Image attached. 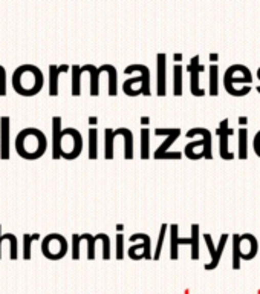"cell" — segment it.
Here are the masks:
<instances>
[{
	"instance_id": "obj_1",
	"label": "cell",
	"mask_w": 260,
	"mask_h": 294,
	"mask_svg": "<svg viewBox=\"0 0 260 294\" xmlns=\"http://www.w3.org/2000/svg\"><path fill=\"white\" fill-rule=\"evenodd\" d=\"M15 152L20 158L35 161L48 150V138L43 130L37 127H26L20 130L14 140Z\"/></svg>"
},
{
	"instance_id": "obj_2",
	"label": "cell",
	"mask_w": 260,
	"mask_h": 294,
	"mask_svg": "<svg viewBox=\"0 0 260 294\" xmlns=\"http://www.w3.org/2000/svg\"><path fill=\"white\" fill-rule=\"evenodd\" d=\"M12 89L21 97H34L45 86V75L35 65H21L12 72Z\"/></svg>"
},
{
	"instance_id": "obj_3",
	"label": "cell",
	"mask_w": 260,
	"mask_h": 294,
	"mask_svg": "<svg viewBox=\"0 0 260 294\" xmlns=\"http://www.w3.org/2000/svg\"><path fill=\"white\" fill-rule=\"evenodd\" d=\"M254 77L250 71V68H247L245 65L236 63L231 65L230 68H227L222 82H224V88L225 91L233 95V97H245L251 92V83H253Z\"/></svg>"
},
{
	"instance_id": "obj_4",
	"label": "cell",
	"mask_w": 260,
	"mask_h": 294,
	"mask_svg": "<svg viewBox=\"0 0 260 294\" xmlns=\"http://www.w3.org/2000/svg\"><path fill=\"white\" fill-rule=\"evenodd\" d=\"M201 136V140H193L188 144H185L184 147V155L191 160V161H198V160H213V135L208 129L205 127H193L190 129L185 136L188 138H194V136Z\"/></svg>"
},
{
	"instance_id": "obj_5",
	"label": "cell",
	"mask_w": 260,
	"mask_h": 294,
	"mask_svg": "<svg viewBox=\"0 0 260 294\" xmlns=\"http://www.w3.org/2000/svg\"><path fill=\"white\" fill-rule=\"evenodd\" d=\"M124 74L130 75L129 79L123 83V91L129 97L138 95H151L150 89V69L145 65H129L124 69Z\"/></svg>"
},
{
	"instance_id": "obj_6",
	"label": "cell",
	"mask_w": 260,
	"mask_h": 294,
	"mask_svg": "<svg viewBox=\"0 0 260 294\" xmlns=\"http://www.w3.org/2000/svg\"><path fill=\"white\" fill-rule=\"evenodd\" d=\"M233 239V270L241 268L242 261H251L259 253V241L253 233H234Z\"/></svg>"
},
{
	"instance_id": "obj_7",
	"label": "cell",
	"mask_w": 260,
	"mask_h": 294,
	"mask_svg": "<svg viewBox=\"0 0 260 294\" xmlns=\"http://www.w3.org/2000/svg\"><path fill=\"white\" fill-rule=\"evenodd\" d=\"M83 152V135L75 127H66L61 132L60 155L63 160H77Z\"/></svg>"
},
{
	"instance_id": "obj_8",
	"label": "cell",
	"mask_w": 260,
	"mask_h": 294,
	"mask_svg": "<svg viewBox=\"0 0 260 294\" xmlns=\"http://www.w3.org/2000/svg\"><path fill=\"white\" fill-rule=\"evenodd\" d=\"M181 129L175 127V129H155V135L156 136H165V141L162 144H159L153 153L155 160H182L184 152H168V149L173 146V143L181 136Z\"/></svg>"
},
{
	"instance_id": "obj_9",
	"label": "cell",
	"mask_w": 260,
	"mask_h": 294,
	"mask_svg": "<svg viewBox=\"0 0 260 294\" xmlns=\"http://www.w3.org/2000/svg\"><path fill=\"white\" fill-rule=\"evenodd\" d=\"M69 251L68 239L60 233H49L41 239V253L49 261H60Z\"/></svg>"
},
{
	"instance_id": "obj_10",
	"label": "cell",
	"mask_w": 260,
	"mask_h": 294,
	"mask_svg": "<svg viewBox=\"0 0 260 294\" xmlns=\"http://www.w3.org/2000/svg\"><path fill=\"white\" fill-rule=\"evenodd\" d=\"M133 244L127 250V256L132 261H141V259H153L151 254V239L147 233H133L129 238Z\"/></svg>"
},
{
	"instance_id": "obj_11",
	"label": "cell",
	"mask_w": 260,
	"mask_h": 294,
	"mask_svg": "<svg viewBox=\"0 0 260 294\" xmlns=\"http://www.w3.org/2000/svg\"><path fill=\"white\" fill-rule=\"evenodd\" d=\"M228 239H230V234H228V233H222V234H221V239H219V244L214 245L211 234H210V233H204V241H205V245H207V248H208V251H210V262H207V264L204 265V268H205L207 271H211V270H214V268L219 265L221 258H222V253H224V250H225V245H227Z\"/></svg>"
},
{
	"instance_id": "obj_12",
	"label": "cell",
	"mask_w": 260,
	"mask_h": 294,
	"mask_svg": "<svg viewBox=\"0 0 260 294\" xmlns=\"http://www.w3.org/2000/svg\"><path fill=\"white\" fill-rule=\"evenodd\" d=\"M205 69L204 65L199 63V55L191 57L187 71L190 72V92L194 97H204L207 94V89L201 88V72Z\"/></svg>"
},
{
	"instance_id": "obj_13",
	"label": "cell",
	"mask_w": 260,
	"mask_h": 294,
	"mask_svg": "<svg viewBox=\"0 0 260 294\" xmlns=\"http://www.w3.org/2000/svg\"><path fill=\"white\" fill-rule=\"evenodd\" d=\"M216 133L219 135V153H221L222 160H225V161L234 160V152L230 150V144H228V140L234 133V129L230 127V120L228 118H225V120H222L219 123V127H218Z\"/></svg>"
},
{
	"instance_id": "obj_14",
	"label": "cell",
	"mask_w": 260,
	"mask_h": 294,
	"mask_svg": "<svg viewBox=\"0 0 260 294\" xmlns=\"http://www.w3.org/2000/svg\"><path fill=\"white\" fill-rule=\"evenodd\" d=\"M156 94L158 97L167 94V55L164 52L156 55Z\"/></svg>"
},
{
	"instance_id": "obj_15",
	"label": "cell",
	"mask_w": 260,
	"mask_h": 294,
	"mask_svg": "<svg viewBox=\"0 0 260 294\" xmlns=\"http://www.w3.org/2000/svg\"><path fill=\"white\" fill-rule=\"evenodd\" d=\"M9 132H11V120L9 116L3 115L0 118V158L3 161H8L11 158Z\"/></svg>"
},
{
	"instance_id": "obj_16",
	"label": "cell",
	"mask_w": 260,
	"mask_h": 294,
	"mask_svg": "<svg viewBox=\"0 0 260 294\" xmlns=\"http://www.w3.org/2000/svg\"><path fill=\"white\" fill-rule=\"evenodd\" d=\"M170 230V259L178 261L179 259V245H191V238H179V225L171 224L168 227Z\"/></svg>"
},
{
	"instance_id": "obj_17",
	"label": "cell",
	"mask_w": 260,
	"mask_h": 294,
	"mask_svg": "<svg viewBox=\"0 0 260 294\" xmlns=\"http://www.w3.org/2000/svg\"><path fill=\"white\" fill-rule=\"evenodd\" d=\"M71 68L68 65H49V95L57 97L58 95V80L60 75L68 72Z\"/></svg>"
},
{
	"instance_id": "obj_18",
	"label": "cell",
	"mask_w": 260,
	"mask_h": 294,
	"mask_svg": "<svg viewBox=\"0 0 260 294\" xmlns=\"http://www.w3.org/2000/svg\"><path fill=\"white\" fill-rule=\"evenodd\" d=\"M98 71H100V74H103V72L107 74V79H109L107 94H109L111 97H117V94H118V71H117V68H115L114 65L104 63V65H101V66L98 68Z\"/></svg>"
},
{
	"instance_id": "obj_19",
	"label": "cell",
	"mask_w": 260,
	"mask_h": 294,
	"mask_svg": "<svg viewBox=\"0 0 260 294\" xmlns=\"http://www.w3.org/2000/svg\"><path fill=\"white\" fill-rule=\"evenodd\" d=\"M61 116H52V160H60V141H61Z\"/></svg>"
},
{
	"instance_id": "obj_20",
	"label": "cell",
	"mask_w": 260,
	"mask_h": 294,
	"mask_svg": "<svg viewBox=\"0 0 260 294\" xmlns=\"http://www.w3.org/2000/svg\"><path fill=\"white\" fill-rule=\"evenodd\" d=\"M2 244H8L9 248V259L17 261L18 259V241L14 233H2L0 225V259H2Z\"/></svg>"
},
{
	"instance_id": "obj_21",
	"label": "cell",
	"mask_w": 260,
	"mask_h": 294,
	"mask_svg": "<svg viewBox=\"0 0 260 294\" xmlns=\"http://www.w3.org/2000/svg\"><path fill=\"white\" fill-rule=\"evenodd\" d=\"M81 71L86 74H89V79H91V95L92 97H97L100 95V71L95 65H84L81 66Z\"/></svg>"
},
{
	"instance_id": "obj_22",
	"label": "cell",
	"mask_w": 260,
	"mask_h": 294,
	"mask_svg": "<svg viewBox=\"0 0 260 294\" xmlns=\"http://www.w3.org/2000/svg\"><path fill=\"white\" fill-rule=\"evenodd\" d=\"M115 138H117V132L107 127L104 130V158L106 160L115 158Z\"/></svg>"
},
{
	"instance_id": "obj_23",
	"label": "cell",
	"mask_w": 260,
	"mask_h": 294,
	"mask_svg": "<svg viewBox=\"0 0 260 294\" xmlns=\"http://www.w3.org/2000/svg\"><path fill=\"white\" fill-rule=\"evenodd\" d=\"M88 156H89V160L98 158V130H97V127H91L88 132Z\"/></svg>"
},
{
	"instance_id": "obj_24",
	"label": "cell",
	"mask_w": 260,
	"mask_h": 294,
	"mask_svg": "<svg viewBox=\"0 0 260 294\" xmlns=\"http://www.w3.org/2000/svg\"><path fill=\"white\" fill-rule=\"evenodd\" d=\"M237 158L239 160H248V129L247 127H241L237 130Z\"/></svg>"
},
{
	"instance_id": "obj_25",
	"label": "cell",
	"mask_w": 260,
	"mask_h": 294,
	"mask_svg": "<svg viewBox=\"0 0 260 294\" xmlns=\"http://www.w3.org/2000/svg\"><path fill=\"white\" fill-rule=\"evenodd\" d=\"M118 132L124 138V158L126 160H132L133 153H135V149H133V143H135L133 133L127 127H118Z\"/></svg>"
},
{
	"instance_id": "obj_26",
	"label": "cell",
	"mask_w": 260,
	"mask_h": 294,
	"mask_svg": "<svg viewBox=\"0 0 260 294\" xmlns=\"http://www.w3.org/2000/svg\"><path fill=\"white\" fill-rule=\"evenodd\" d=\"M71 74H72V89L71 94L74 97H80L81 95V77H83V71L80 65H72L71 66Z\"/></svg>"
},
{
	"instance_id": "obj_27",
	"label": "cell",
	"mask_w": 260,
	"mask_h": 294,
	"mask_svg": "<svg viewBox=\"0 0 260 294\" xmlns=\"http://www.w3.org/2000/svg\"><path fill=\"white\" fill-rule=\"evenodd\" d=\"M41 236L40 233H25L21 236V241H23V251H21V256L25 261H29L32 258V242L34 241H38Z\"/></svg>"
},
{
	"instance_id": "obj_28",
	"label": "cell",
	"mask_w": 260,
	"mask_h": 294,
	"mask_svg": "<svg viewBox=\"0 0 260 294\" xmlns=\"http://www.w3.org/2000/svg\"><path fill=\"white\" fill-rule=\"evenodd\" d=\"M208 83H210V95L211 97H218L219 95V66L216 63H213L210 66V72H208Z\"/></svg>"
},
{
	"instance_id": "obj_29",
	"label": "cell",
	"mask_w": 260,
	"mask_h": 294,
	"mask_svg": "<svg viewBox=\"0 0 260 294\" xmlns=\"http://www.w3.org/2000/svg\"><path fill=\"white\" fill-rule=\"evenodd\" d=\"M182 74H184V66L181 63H176L173 66V94L176 97L182 95Z\"/></svg>"
},
{
	"instance_id": "obj_30",
	"label": "cell",
	"mask_w": 260,
	"mask_h": 294,
	"mask_svg": "<svg viewBox=\"0 0 260 294\" xmlns=\"http://www.w3.org/2000/svg\"><path fill=\"white\" fill-rule=\"evenodd\" d=\"M199 230H201V227H199V224H191V261H198L199 259V256H201V253H199Z\"/></svg>"
},
{
	"instance_id": "obj_31",
	"label": "cell",
	"mask_w": 260,
	"mask_h": 294,
	"mask_svg": "<svg viewBox=\"0 0 260 294\" xmlns=\"http://www.w3.org/2000/svg\"><path fill=\"white\" fill-rule=\"evenodd\" d=\"M141 160H148L150 158V130L148 127L141 129V152H139Z\"/></svg>"
},
{
	"instance_id": "obj_32",
	"label": "cell",
	"mask_w": 260,
	"mask_h": 294,
	"mask_svg": "<svg viewBox=\"0 0 260 294\" xmlns=\"http://www.w3.org/2000/svg\"><path fill=\"white\" fill-rule=\"evenodd\" d=\"M168 227H170L168 224H162L161 225L159 236H158V244H156V248H155V253H153V261H159L161 259V251H162V245H164V239H165Z\"/></svg>"
},
{
	"instance_id": "obj_33",
	"label": "cell",
	"mask_w": 260,
	"mask_h": 294,
	"mask_svg": "<svg viewBox=\"0 0 260 294\" xmlns=\"http://www.w3.org/2000/svg\"><path fill=\"white\" fill-rule=\"evenodd\" d=\"M84 238L88 241V259L94 261L95 259V244L98 242V239L95 234H91V233H84Z\"/></svg>"
},
{
	"instance_id": "obj_34",
	"label": "cell",
	"mask_w": 260,
	"mask_h": 294,
	"mask_svg": "<svg viewBox=\"0 0 260 294\" xmlns=\"http://www.w3.org/2000/svg\"><path fill=\"white\" fill-rule=\"evenodd\" d=\"M100 238H101V242H103V259H104V261H109L111 256H112L111 238H109V234H106V233H100Z\"/></svg>"
},
{
	"instance_id": "obj_35",
	"label": "cell",
	"mask_w": 260,
	"mask_h": 294,
	"mask_svg": "<svg viewBox=\"0 0 260 294\" xmlns=\"http://www.w3.org/2000/svg\"><path fill=\"white\" fill-rule=\"evenodd\" d=\"M80 245H81V236L80 233L72 234V259L78 261L80 259Z\"/></svg>"
},
{
	"instance_id": "obj_36",
	"label": "cell",
	"mask_w": 260,
	"mask_h": 294,
	"mask_svg": "<svg viewBox=\"0 0 260 294\" xmlns=\"http://www.w3.org/2000/svg\"><path fill=\"white\" fill-rule=\"evenodd\" d=\"M117 259H124V234L117 233Z\"/></svg>"
},
{
	"instance_id": "obj_37",
	"label": "cell",
	"mask_w": 260,
	"mask_h": 294,
	"mask_svg": "<svg viewBox=\"0 0 260 294\" xmlns=\"http://www.w3.org/2000/svg\"><path fill=\"white\" fill-rule=\"evenodd\" d=\"M253 149H254V153L260 158V130H257V133L253 138Z\"/></svg>"
},
{
	"instance_id": "obj_38",
	"label": "cell",
	"mask_w": 260,
	"mask_h": 294,
	"mask_svg": "<svg viewBox=\"0 0 260 294\" xmlns=\"http://www.w3.org/2000/svg\"><path fill=\"white\" fill-rule=\"evenodd\" d=\"M239 124H241V127H245L248 124V118L247 116H239Z\"/></svg>"
},
{
	"instance_id": "obj_39",
	"label": "cell",
	"mask_w": 260,
	"mask_h": 294,
	"mask_svg": "<svg viewBox=\"0 0 260 294\" xmlns=\"http://www.w3.org/2000/svg\"><path fill=\"white\" fill-rule=\"evenodd\" d=\"M148 123H150V118H148V116H141V124H142L144 127H145Z\"/></svg>"
},
{
	"instance_id": "obj_40",
	"label": "cell",
	"mask_w": 260,
	"mask_h": 294,
	"mask_svg": "<svg viewBox=\"0 0 260 294\" xmlns=\"http://www.w3.org/2000/svg\"><path fill=\"white\" fill-rule=\"evenodd\" d=\"M218 58H219V55H218V54H210V60L218 62Z\"/></svg>"
},
{
	"instance_id": "obj_41",
	"label": "cell",
	"mask_w": 260,
	"mask_h": 294,
	"mask_svg": "<svg viewBox=\"0 0 260 294\" xmlns=\"http://www.w3.org/2000/svg\"><path fill=\"white\" fill-rule=\"evenodd\" d=\"M175 60H176V62H181V60H182V54H175Z\"/></svg>"
},
{
	"instance_id": "obj_42",
	"label": "cell",
	"mask_w": 260,
	"mask_h": 294,
	"mask_svg": "<svg viewBox=\"0 0 260 294\" xmlns=\"http://www.w3.org/2000/svg\"><path fill=\"white\" fill-rule=\"evenodd\" d=\"M89 121H91V124H92V126H95V124H97V118H95V116H91V118H89Z\"/></svg>"
},
{
	"instance_id": "obj_43",
	"label": "cell",
	"mask_w": 260,
	"mask_h": 294,
	"mask_svg": "<svg viewBox=\"0 0 260 294\" xmlns=\"http://www.w3.org/2000/svg\"><path fill=\"white\" fill-rule=\"evenodd\" d=\"M256 74H257V79H259V82H260V68L257 69V72H256ZM257 92L260 94V86H257Z\"/></svg>"
}]
</instances>
